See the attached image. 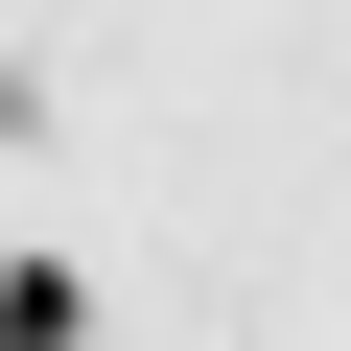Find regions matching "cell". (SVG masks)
<instances>
[{"label":"cell","mask_w":351,"mask_h":351,"mask_svg":"<svg viewBox=\"0 0 351 351\" xmlns=\"http://www.w3.org/2000/svg\"><path fill=\"white\" fill-rule=\"evenodd\" d=\"M71 328H94V281H71V258H0V351H71Z\"/></svg>","instance_id":"6da1fadb"}]
</instances>
